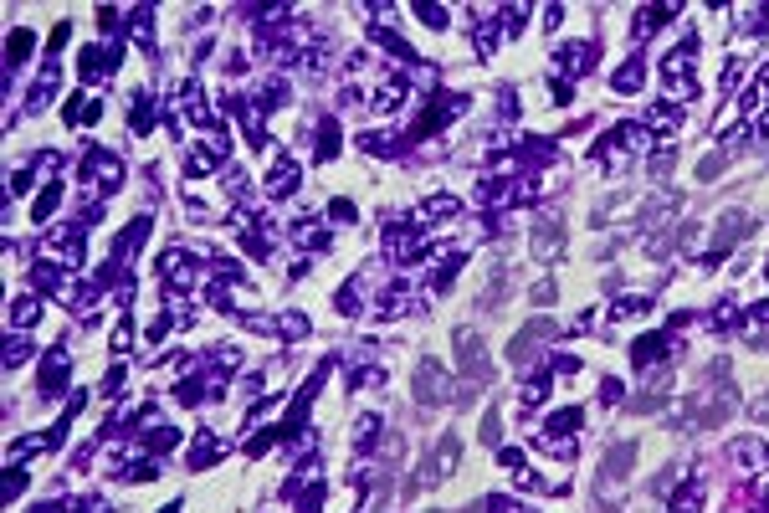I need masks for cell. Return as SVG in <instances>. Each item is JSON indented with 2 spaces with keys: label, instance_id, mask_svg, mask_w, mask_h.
Segmentation results:
<instances>
[{
  "label": "cell",
  "instance_id": "1",
  "mask_svg": "<svg viewBox=\"0 0 769 513\" xmlns=\"http://www.w3.org/2000/svg\"><path fill=\"white\" fill-rule=\"evenodd\" d=\"M456 359H461L467 375H488V354H482L477 329H456Z\"/></svg>",
  "mask_w": 769,
  "mask_h": 513
},
{
  "label": "cell",
  "instance_id": "2",
  "mask_svg": "<svg viewBox=\"0 0 769 513\" xmlns=\"http://www.w3.org/2000/svg\"><path fill=\"white\" fill-rule=\"evenodd\" d=\"M554 334H559V329L549 324V318H539V324H529V329H523V334L513 339V359H518V365H523V359L534 354V344H544V339H554Z\"/></svg>",
  "mask_w": 769,
  "mask_h": 513
},
{
  "label": "cell",
  "instance_id": "3",
  "mask_svg": "<svg viewBox=\"0 0 769 513\" xmlns=\"http://www.w3.org/2000/svg\"><path fill=\"white\" fill-rule=\"evenodd\" d=\"M415 390H421V400H447V375L436 365H421L415 370Z\"/></svg>",
  "mask_w": 769,
  "mask_h": 513
},
{
  "label": "cell",
  "instance_id": "4",
  "mask_svg": "<svg viewBox=\"0 0 769 513\" xmlns=\"http://www.w3.org/2000/svg\"><path fill=\"white\" fill-rule=\"evenodd\" d=\"M743 231H749V216H723V226H718V247H729V242H739Z\"/></svg>",
  "mask_w": 769,
  "mask_h": 513
},
{
  "label": "cell",
  "instance_id": "5",
  "mask_svg": "<svg viewBox=\"0 0 769 513\" xmlns=\"http://www.w3.org/2000/svg\"><path fill=\"white\" fill-rule=\"evenodd\" d=\"M631 457H636V452H631V446H615V452L605 457V473H610V478H621V473H626V467H631Z\"/></svg>",
  "mask_w": 769,
  "mask_h": 513
},
{
  "label": "cell",
  "instance_id": "6",
  "mask_svg": "<svg viewBox=\"0 0 769 513\" xmlns=\"http://www.w3.org/2000/svg\"><path fill=\"white\" fill-rule=\"evenodd\" d=\"M272 190H293V164H277L272 169Z\"/></svg>",
  "mask_w": 769,
  "mask_h": 513
},
{
  "label": "cell",
  "instance_id": "7",
  "mask_svg": "<svg viewBox=\"0 0 769 513\" xmlns=\"http://www.w3.org/2000/svg\"><path fill=\"white\" fill-rule=\"evenodd\" d=\"M718 169H723V154H708V159H702V164H697V175H702V180H713V175H718Z\"/></svg>",
  "mask_w": 769,
  "mask_h": 513
}]
</instances>
